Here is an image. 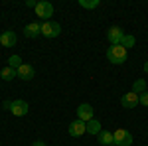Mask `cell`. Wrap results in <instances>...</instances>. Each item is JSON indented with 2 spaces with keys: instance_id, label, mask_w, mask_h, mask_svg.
I'll use <instances>...</instances> for the list:
<instances>
[{
  "instance_id": "obj_1",
  "label": "cell",
  "mask_w": 148,
  "mask_h": 146,
  "mask_svg": "<svg viewBox=\"0 0 148 146\" xmlns=\"http://www.w3.org/2000/svg\"><path fill=\"white\" fill-rule=\"evenodd\" d=\"M107 59L111 63H114V65H121V63L126 61V49L123 45H111L107 49Z\"/></svg>"
},
{
  "instance_id": "obj_2",
  "label": "cell",
  "mask_w": 148,
  "mask_h": 146,
  "mask_svg": "<svg viewBox=\"0 0 148 146\" xmlns=\"http://www.w3.org/2000/svg\"><path fill=\"white\" fill-rule=\"evenodd\" d=\"M34 10H36V16H38L40 20L47 22V20L53 16V4L47 2V0H42V2H38V6H36Z\"/></svg>"
},
{
  "instance_id": "obj_3",
  "label": "cell",
  "mask_w": 148,
  "mask_h": 146,
  "mask_svg": "<svg viewBox=\"0 0 148 146\" xmlns=\"http://www.w3.org/2000/svg\"><path fill=\"white\" fill-rule=\"evenodd\" d=\"M113 140L116 146H130L132 144V134L126 128H116L113 132Z\"/></svg>"
},
{
  "instance_id": "obj_4",
  "label": "cell",
  "mask_w": 148,
  "mask_h": 146,
  "mask_svg": "<svg viewBox=\"0 0 148 146\" xmlns=\"http://www.w3.org/2000/svg\"><path fill=\"white\" fill-rule=\"evenodd\" d=\"M59 34H61V26L57 22H51V20L42 22V36H46V38H57Z\"/></svg>"
},
{
  "instance_id": "obj_5",
  "label": "cell",
  "mask_w": 148,
  "mask_h": 146,
  "mask_svg": "<svg viewBox=\"0 0 148 146\" xmlns=\"http://www.w3.org/2000/svg\"><path fill=\"white\" fill-rule=\"evenodd\" d=\"M93 114H95V111H93V107L89 103H81L79 107H77V117H79V121H83V123L93 121Z\"/></svg>"
},
{
  "instance_id": "obj_6",
  "label": "cell",
  "mask_w": 148,
  "mask_h": 146,
  "mask_svg": "<svg viewBox=\"0 0 148 146\" xmlns=\"http://www.w3.org/2000/svg\"><path fill=\"white\" fill-rule=\"evenodd\" d=\"M107 38H109L111 45H121L123 44V38H125V32H123L119 26H113V28L107 32Z\"/></svg>"
},
{
  "instance_id": "obj_7",
  "label": "cell",
  "mask_w": 148,
  "mask_h": 146,
  "mask_svg": "<svg viewBox=\"0 0 148 146\" xmlns=\"http://www.w3.org/2000/svg\"><path fill=\"white\" fill-rule=\"evenodd\" d=\"M12 114H16V117H26L28 111H30V107H28V103L22 101V99H16V101H12Z\"/></svg>"
},
{
  "instance_id": "obj_8",
  "label": "cell",
  "mask_w": 148,
  "mask_h": 146,
  "mask_svg": "<svg viewBox=\"0 0 148 146\" xmlns=\"http://www.w3.org/2000/svg\"><path fill=\"white\" fill-rule=\"evenodd\" d=\"M16 73H18V77L24 79V81H30V79H34L36 75V69L30 65V63H22L20 67L16 69Z\"/></svg>"
},
{
  "instance_id": "obj_9",
  "label": "cell",
  "mask_w": 148,
  "mask_h": 146,
  "mask_svg": "<svg viewBox=\"0 0 148 146\" xmlns=\"http://www.w3.org/2000/svg\"><path fill=\"white\" fill-rule=\"evenodd\" d=\"M121 105L125 107V109H134L136 105H140V101H138V95L136 93H125L123 95V99H121Z\"/></svg>"
},
{
  "instance_id": "obj_10",
  "label": "cell",
  "mask_w": 148,
  "mask_h": 146,
  "mask_svg": "<svg viewBox=\"0 0 148 146\" xmlns=\"http://www.w3.org/2000/svg\"><path fill=\"white\" fill-rule=\"evenodd\" d=\"M87 132V124L83 123V121H73V123L69 124V136H81Z\"/></svg>"
},
{
  "instance_id": "obj_11",
  "label": "cell",
  "mask_w": 148,
  "mask_h": 146,
  "mask_svg": "<svg viewBox=\"0 0 148 146\" xmlns=\"http://www.w3.org/2000/svg\"><path fill=\"white\" fill-rule=\"evenodd\" d=\"M16 42H18V38H16V34L12 30H6L0 36V44L4 45V47H12V45H16Z\"/></svg>"
},
{
  "instance_id": "obj_12",
  "label": "cell",
  "mask_w": 148,
  "mask_h": 146,
  "mask_svg": "<svg viewBox=\"0 0 148 146\" xmlns=\"http://www.w3.org/2000/svg\"><path fill=\"white\" fill-rule=\"evenodd\" d=\"M24 34H26V38H38V36L42 34V24L40 22H30L24 28Z\"/></svg>"
},
{
  "instance_id": "obj_13",
  "label": "cell",
  "mask_w": 148,
  "mask_h": 146,
  "mask_svg": "<svg viewBox=\"0 0 148 146\" xmlns=\"http://www.w3.org/2000/svg\"><path fill=\"white\" fill-rule=\"evenodd\" d=\"M97 138H99V142H101L103 146H113L114 144L113 132H109V130H101V132L97 134Z\"/></svg>"
},
{
  "instance_id": "obj_14",
  "label": "cell",
  "mask_w": 148,
  "mask_h": 146,
  "mask_svg": "<svg viewBox=\"0 0 148 146\" xmlns=\"http://www.w3.org/2000/svg\"><path fill=\"white\" fill-rule=\"evenodd\" d=\"M0 77L4 79V81H12L14 77H18V73H16V69L10 67V65H6V67L0 71Z\"/></svg>"
},
{
  "instance_id": "obj_15",
  "label": "cell",
  "mask_w": 148,
  "mask_h": 146,
  "mask_svg": "<svg viewBox=\"0 0 148 146\" xmlns=\"http://www.w3.org/2000/svg\"><path fill=\"white\" fill-rule=\"evenodd\" d=\"M87 124V132H89V134H99V132H101V123H99V121H95V119H93V121H89V123H85Z\"/></svg>"
},
{
  "instance_id": "obj_16",
  "label": "cell",
  "mask_w": 148,
  "mask_h": 146,
  "mask_svg": "<svg viewBox=\"0 0 148 146\" xmlns=\"http://www.w3.org/2000/svg\"><path fill=\"white\" fill-rule=\"evenodd\" d=\"M144 91H146V81H144V79H136V81L132 83V93L142 95Z\"/></svg>"
},
{
  "instance_id": "obj_17",
  "label": "cell",
  "mask_w": 148,
  "mask_h": 146,
  "mask_svg": "<svg viewBox=\"0 0 148 146\" xmlns=\"http://www.w3.org/2000/svg\"><path fill=\"white\" fill-rule=\"evenodd\" d=\"M99 4H101L99 0H79V6L85 8V10H93V8H97Z\"/></svg>"
},
{
  "instance_id": "obj_18",
  "label": "cell",
  "mask_w": 148,
  "mask_h": 146,
  "mask_svg": "<svg viewBox=\"0 0 148 146\" xmlns=\"http://www.w3.org/2000/svg\"><path fill=\"white\" fill-rule=\"evenodd\" d=\"M134 44H136V40H134V36H128V34H125V38H123V47L125 49H128V47H134Z\"/></svg>"
},
{
  "instance_id": "obj_19",
  "label": "cell",
  "mask_w": 148,
  "mask_h": 146,
  "mask_svg": "<svg viewBox=\"0 0 148 146\" xmlns=\"http://www.w3.org/2000/svg\"><path fill=\"white\" fill-rule=\"evenodd\" d=\"M8 65L14 67V69H18L20 65H22V57H20V56H10V57H8Z\"/></svg>"
},
{
  "instance_id": "obj_20",
  "label": "cell",
  "mask_w": 148,
  "mask_h": 146,
  "mask_svg": "<svg viewBox=\"0 0 148 146\" xmlns=\"http://www.w3.org/2000/svg\"><path fill=\"white\" fill-rule=\"evenodd\" d=\"M138 101H140V105L148 107V91H144L142 95H138Z\"/></svg>"
},
{
  "instance_id": "obj_21",
  "label": "cell",
  "mask_w": 148,
  "mask_h": 146,
  "mask_svg": "<svg viewBox=\"0 0 148 146\" xmlns=\"http://www.w3.org/2000/svg\"><path fill=\"white\" fill-rule=\"evenodd\" d=\"M26 6H30V8H36V6H38V2H34V0H26Z\"/></svg>"
},
{
  "instance_id": "obj_22",
  "label": "cell",
  "mask_w": 148,
  "mask_h": 146,
  "mask_svg": "<svg viewBox=\"0 0 148 146\" xmlns=\"http://www.w3.org/2000/svg\"><path fill=\"white\" fill-rule=\"evenodd\" d=\"M4 109H8V111H10V109H12V101H4Z\"/></svg>"
},
{
  "instance_id": "obj_23",
  "label": "cell",
  "mask_w": 148,
  "mask_h": 146,
  "mask_svg": "<svg viewBox=\"0 0 148 146\" xmlns=\"http://www.w3.org/2000/svg\"><path fill=\"white\" fill-rule=\"evenodd\" d=\"M32 146H46V144H44L42 140H36V142H34V144H32Z\"/></svg>"
},
{
  "instance_id": "obj_24",
  "label": "cell",
  "mask_w": 148,
  "mask_h": 146,
  "mask_svg": "<svg viewBox=\"0 0 148 146\" xmlns=\"http://www.w3.org/2000/svg\"><path fill=\"white\" fill-rule=\"evenodd\" d=\"M144 71H146V73H148V61H146V63H144Z\"/></svg>"
}]
</instances>
